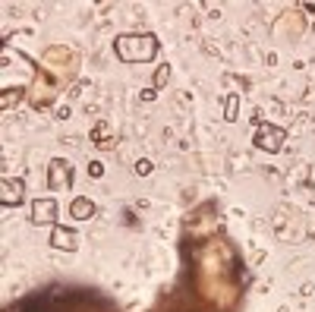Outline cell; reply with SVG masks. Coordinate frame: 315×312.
Wrapping results in <instances>:
<instances>
[{
    "label": "cell",
    "mask_w": 315,
    "mask_h": 312,
    "mask_svg": "<svg viewBox=\"0 0 315 312\" xmlns=\"http://www.w3.org/2000/svg\"><path fill=\"white\" fill-rule=\"evenodd\" d=\"M22 202V180H3V186H0V205L13 208Z\"/></svg>",
    "instance_id": "5"
},
{
    "label": "cell",
    "mask_w": 315,
    "mask_h": 312,
    "mask_svg": "<svg viewBox=\"0 0 315 312\" xmlns=\"http://www.w3.org/2000/svg\"><path fill=\"white\" fill-rule=\"evenodd\" d=\"M167 73H170V69H167V66H161L158 73H155V85H164V82H167Z\"/></svg>",
    "instance_id": "9"
},
{
    "label": "cell",
    "mask_w": 315,
    "mask_h": 312,
    "mask_svg": "<svg viewBox=\"0 0 315 312\" xmlns=\"http://www.w3.org/2000/svg\"><path fill=\"white\" fill-rule=\"evenodd\" d=\"M114 51L126 63H142L158 54V38L155 35H120L114 41Z\"/></svg>",
    "instance_id": "1"
},
{
    "label": "cell",
    "mask_w": 315,
    "mask_h": 312,
    "mask_svg": "<svg viewBox=\"0 0 315 312\" xmlns=\"http://www.w3.org/2000/svg\"><path fill=\"white\" fill-rule=\"evenodd\" d=\"M89 173H91V177H101V173H104V167H101L98 161H91V164H89Z\"/></svg>",
    "instance_id": "10"
},
{
    "label": "cell",
    "mask_w": 315,
    "mask_h": 312,
    "mask_svg": "<svg viewBox=\"0 0 315 312\" xmlns=\"http://www.w3.org/2000/svg\"><path fill=\"white\" fill-rule=\"evenodd\" d=\"M135 170H139V173H151V164L148 161H139V164H135Z\"/></svg>",
    "instance_id": "11"
},
{
    "label": "cell",
    "mask_w": 315,
    "mask_h": 312,
    "mask_svg": "<svg viewBox=\"0 0 315 312\" xmlns=\"http://www.w3.org/2000/svg\"><path fill=\"white\" fill-rule=\"evenodd\" d=\"M70 211H73V218L85 221V218H91V211H95V205H91L89 199H76V202L70 205Z\"/></svg>",
    "instance_id": "7"
},
{
    "label": "cell",
    "mask_w": 315,
    "mask_h": 312,
    "mask_svg": "<svg viewBox=\"0 0 315 312\" xmlns=\"http://www.w3.org/2000/svg\"><path fill=\"white\" fill-rule=\"evenodd\" d=\"M224 120H236V114H240V110H236V107H240V98H236V95H227V104H224Z\"/></svg>",
    "instance_id": "8"
},
{
    "label": "cell",
    "mask_w": 315,
    "mask_h": 312,
    "mask_svg": "<svg viewBox=\"0 0 315 312\" xmlns=\"http://www.w3.org/2000/svg\"><path fill=\"white\" fill-rule=\"evenodd\" d=\"M76 243H79V240H76V233H73L70 227H54V230H50V246H54V249L73 253V249H76Z\"/></svg>",
    "instance_id": "6"
},
{
    "label": "cell",
    "mask_w": 315,
    "mask_h": 312,
    "mask_svg": "<svg viewBox=\"0 0 315 312\" xmlns=\"http://www.w3.org/2000/svg\"><path fill=\"white\" fill-rule=\"evenodd\" d=\"M47 183L54 186V189H66V186L73 183V164L63 161V158H54V161H50V167H47Z\"/></svg>",
    "instance_id": "2"
},
{
    "label": "cell",
    "mask_w": 315,
    "mask_h": 312,
    "mask_svg": "<svg viewBox=\"0 0 315 312\" xmlns=\"http://www.w3.org/2000/svg\"><path fill=\"white\" fill-rule=\"evenodd\" d=\"M255 145H259V149H265V152H277L280 145H284V129H280V126H271V123L259 126V129H255Z\"/></svg>",
    "instance_id": "3"
},
{
    "label": "cell",
    "mask_w": 315,
    "mask_h": 312,
    "mask_svg": "<svg viewBox=\"0 0 315 312\" xmlns=\"http://www.w3.org/2000/svg\"><path fill=\"white\" fill-rule=\"evenodd\" d=\"M57 221V202L54 199H35L32 202V224H54Z\"/></svg>",
    "instance_id": "4"
}]
</instances>
